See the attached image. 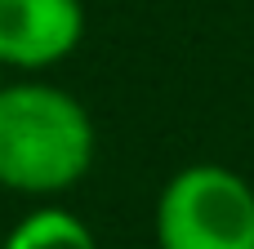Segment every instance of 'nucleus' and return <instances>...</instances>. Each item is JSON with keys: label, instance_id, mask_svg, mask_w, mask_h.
Wrapping results in <instances>:
<instances>
[{"label": "nucleus", "instance_id": "nucleus-3", "mask_svg": "<svg viewBox=\"0 0 254 249\" xmlns=\"http://www.w3.org/2000/svg\"><path fill=\"white\" fill-rule=\"evenodd\" d=\"M85 36L80 0H0V67L45 71L76 53Z\"/></svg>", "mask_w": 254, "mask_h": 249}, {"label": "nucleus", "instance_id": "nucleus-4", "mask_svg": "<svg viewBox=\"0 0 254 249\" xmlns=\"http://www.w3.org/2000/svg\"><path fill=\"white\" fill-rule=\"evenodd\" d=\"M0 249H103V245L85 218L67 214L63 205H40L9 227Z\"/></svg>", "mask_w": 254, "mask_h": 249}, {"label": "nucleus", "instance_id": "nucleus-2", "mask_svg": "<svg viewBox=\"0 0 254 249\" xmlns=\"http://www.w3.org/2000/svg\"><path fill=\"white\" fill-rule=\"evenodd\" d=\"M156 249H254V187L246 174L196 160L165 178L152 209Z\"/></svg>", "mask_w": 254, "mask_h": 249}, {"label": "nucleus", "instance_id": "nucleus-1", "mask_svg": "<svg viewBox=\"0 0 254 249\" xmlns=\"http://www.w3.org/2000/svg\"><path fill=\"white\" fill-rule=\"evenodd\" d=\"M98 134L85 102L49 80L0 85V187L54 200L94 169Z\"/></svg>", "mask_w": 254, "mask_h": 249}]
</instances>
